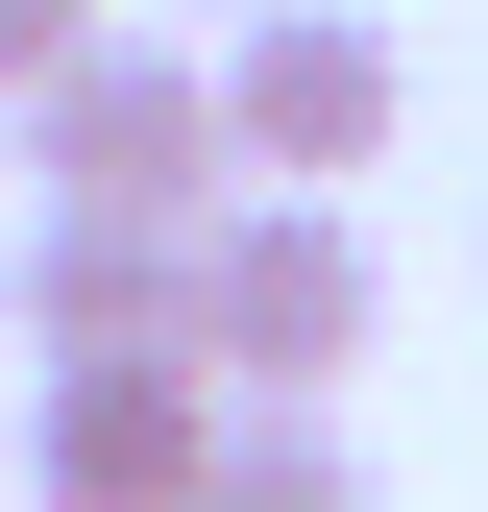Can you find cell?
<instances>
[{"label": "cell", "instance_id": "6da1fadb", "mask_svg": "<svg viewBox=\"0 0 488 512\" xmlns=\"http://www.w3.org/2000/svg\"><path fill=\"white\" fill-rule=\"evenodd\" d=\"M391 342V269H366L342 196H293V171H244L196 220V366L220 391H342V366Z\"/></svg>", "mask_w": 488, "mask_h": 512}, {"label": "cell", "instance_id": "7a4b0ae2", "mask_svg": "<svg viewBox=\"0 0 488 512\" xmlns=\"http://www.w3.org/2000/svg\"><path fill=\"white\" fill-rule=\"evenodd\" d=\"M25 122V196H122V220H220L244 196V147H220V49H171V25H98L49 98H0Z\"/></svg>", "mask_w": 488, "mask_h": 512}, {"label": "cell", "instance_id": "3957f363", "mask_svg": "<svg viewBox=\"0 0 488 512\" xmlns=\"http://www.w3.org/2000/svg\"><path fill=\"white\" fill-rule=\"evenodd\" d=\"M220 366L196 342H25V512H196Z\"/></svg>", "mask_w": 488, "mask_h": 512}, {"label": "cell", "instance_id": "277c9868", "mask_svg": "<svg viewBox=\"0 0 488 512\" xmlns=\"http://www.w3.org/2000/svg\"><path fill=\"white\" fill-rule=\"evenodd\" d=\"M391 122H415V49L366 0H220V147L244 171L342 196V171H391Z\"/></svg>", "mask_w": 488, "mask_h": 512}, {"label": "cell", "instance_id": "5b68a950", "mask_svg": "<svg viewBox=\"0 0 488 512\" xmlns=\"http://www.w3.org/2000/svg\"><path fill=\"white\" fill-rule=\"evenodd\" d=\"M0 317H25V342H196V220L25 196V244H0Z\"/></svg>", "mask_w": 488, "mask_h": 512}, {"label": "cell", "instance_id": "8992f818", "mask_svg": "<svg viewBox=\"0 0 488 512\" xmlns=\"http://www.w3.org/2000/svg\"><path fill=\"white\" fill-rule=\"evenodd\" d=\"M196 512H391V488H366L342 391H220V464H196Z\"/></svg>", "mask_w": 488, "mask_h": 512}, {"label": "cell", "instance_id": "52a82bcc", "mask_svg": "<svg viewBox=\"0 0 488 512\" xmlns=\"http://www.w3.org/2000/svg\"><path fill=\"white\" fill-rule=\"evenodd\" d=\"M74 49H98V0H0V98H49Z\"/></svg>", "mask_w": 488, "mask_h": 512}]
</instances>
